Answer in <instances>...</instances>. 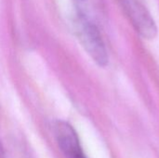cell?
<instances>
[{"label":"cell","instance_id":"cell-3","mask_svg":"<svg viewBox=\"0 0 159 158\" xmlns=\"http://www.w3.org/2000/svg\"><path fill=\"white\" fill-rule=\"evenodd\" d=\"M54 135L60 149L66 157L87 158L76 131L68 122L56 121L54 124Z\"/></svg>","mask_w":159,"mask_h":158},{"label":"cell","instance_id":"cell-4","mask_svg":"<svg viewBox=\"0 0 159 158\" xmlns=\"http://www.w3.org/2000/svg\"><path fill=\"white\" fill-rule=\"evenodd\" d=\"M73 1L77 14H81L95 20V17L93 15L94 7L91 0H73Z\"/></svg>","mask_w":159,"mask_h":158},{"label":"cell","instance_id":"cell-1","mask_svg":"<svg viewBox=\"0 0 159 158\" xmlns=\"http://www.w3.org/2000/svg\"><path fill=\"white\" fill-rule=\"evenodd\" d=\"M75 22L76 36L84 50L98 66H107L109 62L108 51L96 20L76 14Z\"/></svg>","mask_w":159,"mask_h":158},{"label":"cell","instance_id":"cell-2","mask_svg":"<svg viewBox=\"0 0 159 158\" xmlns=\"http://www.w3.org/2000/svg\"><path fill=\"white\" fill-rule=\"evenodd\" d=\"M117 3L137 34L143 39L156 38L157 23L150 11L140 0H117Z\"/></svg>","mask_w":159,"mask_h":158}]
</instances>
